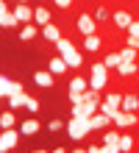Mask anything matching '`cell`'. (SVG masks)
<instances>
[{
    "instance_id": "cell-8",
    "label": "cell",
    "mask_w": 139,
    "mask_h": 153,
    "mask_svg": "<svg viewBox=\"0 0 139 153\" xmlns=\"http://www.w3.org/2000/svg\"><path fill=\"white\" fill-rule=\"evenodd\" d=\"M0 25L3 28H17V17H14V11H8V6L6 3H0Z\"/></svg>"
},
{
    "instance_id": "cell-14",
    "label": "cell",
    "mask_w": 139,
    "mask_h": 153,
    "mask_svg": "<svg viewBox=\"0 0 139 153\" xmlns=\"http://www.w3.org/2000/svg\"><path fill=\"white\" fill-rule=\"evenodd\" d=\"M136 109H139V95H123V111L136 114Z\"/></svg>"
},
{
    "instance_id": "cell-41",
    "label": "cell",
    "mask_w": 139,
    "mask_h": 153,
    "mask_svg": "<svg viewBox=\"0 0 139 153\" xmlns=\"http://www.w3.org/2000/svg\"><path fill=\"white\" fill-rule=\"evenodd\" d=\"M136 70H139V61H136Z\"/></svg>"
},
{
    "instance_id": "cell-30",
    "label": "cell",
    "mask_w": 139,
    "mask_h": 153,
    "mask_svg": "<svg viewBox=\"0 0 139 153\" xmlns=\"http://www.w3.org/2000/svg\"><path fill=\"white\" fill-rule=\"evenodd\" d=\"M103 100H106V103H111V106H117V109H123V95H120V92H109Z\"/></svg>"
},
{
    "instance_id": "cell-22",
    "label": "cell",
    "mask_w": 139,
    "mask_h": 153,
    "mask_svg": "<svg viewBox=\"0 0 139 153\" xmlns=\"http://www.w3.org/2000/svg\"><path fill=\"white\" fill-rule=\"evenodd\" d=\"M103 64H106V70H117L120 64H123V59H120V50H114V53H109V56L103 59Z\"/></svg>"
},
{
    "instance_id": "cell-27",
    "label": "cell",
    "mask_w": 139,
    "mask_h": 153,
    "mask_svg": "<svg viewBox=\"0 0 139 153\" xmlns=\"http://www.w3.org/2000/svg\"><path fill=\"white\" fill-rule=\"evenodd\" d=\"M14 123H17V117H14V111H3V117H0V125H3V131H8V128H14Z\"/></svg>"
},
{
    "instance_id": "cell-28",
    "label": "cell",
    "mask_w": 139,
    "mask_h": 153,
    "mask_svg": "<svg viewBox=\"0 0 139 153\" xmlns=\"http://www.w3.org/2000/svg\"><path fill=\"white\" fill-rule=\"evenodd\" d=\"M20 131L25 134V137H33V134H36V131H39V123H36V120H25Z\"/></svg>"
},
{
    "instance_id": "cell-29",
    "label": "cell",
    "mask_w": 139,
    "mask_h": 153,
    "mask_svg": "<svg viewBox=\"0 0 139 153\" xmlns=\"http://www.w3.org/2000/svg\"><path fill=\"white\" fill-rule=\"evenodd\" d=\"M36 33H39V28H36V25H25V28L20 31V39H22V42H28V39H36Z\"/></svg>"
},
{
    "instance_id": "cell-18",
    "label": "cell",
    "mask_w": 139,
    "mask_h": 153,
    "mask_svg": "<svg viewBox=\"0 0 139 153\" xmlns=\"http://www.w3.org/2000/svg\"><path fill=\"white\" fill-rule=\"evenodd\" d=\"M120 59H123V64H136V61H139V53L131 50V48H120Z\"/></svg>"
},
{
    "instance_id": "cell-36",
    "label": "cell",
    "mask_w": 139,
    "mask_h": 153,
    "mask_svg": "<svg viewBox=\"0 0 139 153\" xmlns=\"http://www.w3.org/2000/svg\"><path fill=\"white\" fill-rule=\"evenodd\" d=\"M61 128H67L61 120H50V131H61Z\"/></svg>"
},
{
    "instance_id": "cell-7",
    "label": "cell",
    "mask_w": 139,
    "mask_h": 153,
    "mask_svg": "<svg viewBox=\"0 0 139 153\" xmlns=\"http://www.w3.org/2000/svg\"><path fill=\"white\" fill-rule=\"evenodd\" d=\"M33 25H36V28H48V25H53V20H50V11H48L45 6L33 8Z\"/></svg>"
},
{
    "instance_id": "cell-35",
    "label": "cell",
    "mask_w": 139,
    "mask_h": 153,
    "mask_svg": "<svg viewBox=\"0 0 139 153\" xmlns=\"http://www.w3.org/2000/svg\"><path fill=\"white\" fill-rule=\"evenodd\" d=\"M25 109H28V111H39V100L31 95V97H28V106H25Z\"/></svg>"
},
{
    "instance_id": "cell-1",
    "label": "cell",
    "mask_w": 139,
    "mask_h": 153,
    "mask_svg": "<svg viewBox=\"0 0 139 153\" xmlns=\"http://www.w3.org/2000/svg\"><path fill=\"white\" fill-rule=\"evenodd\" d=\"M106 84H109V70H106V64L100 61V64H92V78H89V89L92 92H103L106 89Z\"/></svg>"
},
{
    "instance_id": "cell-10",
    "label": "cell",
    "mask_w": 139,
    "mask_h": 153,
    "mask_svg": "<svg viewBox=\"0 0 139 153\" xmlns=\"http://www.w3.org/2000/svg\"><path fill=\"white\" fill-rule=\"evenodd\" d=\"M14 17H17V22H25V25H33V11H31V6H14Z\"/></svg>"
},
{
    "instance_id": "cell-23",
    "label": "cell",
    "mask_w": 139,
    "mask_h": 153,
    "mask_svg": "<svg viewBox=\"0 0 139 153\" xmlns=\"http://www.w3.org/2000/svg\"><path fill=\"white\" fill-rule=\"evenodd\" d=\"M134 150V137L131 134H123L120 137V153H131Z\"/></svg>"
},
{
    "instance_id": "cell-33",
    "label": "cell",
    "mask_w": 139,
    "mask_h": 153,
    "mask_svg": "<svg viewBox=\"0 0 139 153\" xmlns=\"http://www.w3.org/2000/svg\"><path fill=\"white\" fill-rule=\"evenodd\" d=\"M92 17H95V22H103V20H106V17H109V11H106V8H103V6H97V11H95V14H92Z\"/></svg>"
},
{
    "instance_id": "cell-13",
    "label": "cell",
    "mask_w": 139,
    "mask_h": 153,
    "mask_svg": "<svg viewBox=\"0 0 139 153\" xmlns=\"http://www.w3.org/2000/svg\"><path fill=\"white\" fill-rule=\"evenodd\" d=\"M48 70H50L53 75H64L70 67H67V61H64L61 56H53V59H50V64H48Z\"/></svg>"
},
{
    "instance_id": "cell-11",
    "label": "cell",
    "mask_w": 139,
    "mask_h": 153,
    "mask_svg": "<svg viewBox=\"0 0 139 153\" xmlns=\"http://www.w3.org/2000/svg\"><path fill=\"white\" fill-rule=\"evenodd\" d=\"M139 120H136V114H128V111H120L117 117H114V125L117 128H134Z\"/></svg>"
},
{
    "instance_id": "cell-24",
    "label": "cell",
    "mask_w": 139,
    "mask_h": 153,
    "mask_svg": "<svg viewBox=\"0 0 139 153\" xmlns=\"http://www.w3.org/2000/svg\"><path fill=\"white\" fill-rule=\"evenodd\" d=\"M120 111H123V109H117V106H111V103H106V100H103V106H100V114H106L111 123H114V117H117Z\"/></svg>"
},
{
    "instance_id": "cell-40",
    "label": "cell",
    "mask_w": 139,
    "mask_h": 153,
    "mask_svg": "<svg viewBox=\"0 0 139 153\" xmlns=\"http://www.w3.org/2000/svg\"><path fill=\"white\" fill-rule=\"evenodd\" d=\"M72 153H86V150H72Z\"/></svg>"
},
{
    "instance_id": "cell-12",
    "label": "cell",
    "mask_w": 139,
    "mask_h": 153,
    "mask_svg": "<svg viewBox=\"0 0 139 153\" xmlns=\"http://www.w3.org/2000/svg\"><path fill=\"white\" fill-rule=\"evenodd\" d=\"M100 48H103V36H100V33H95V36H83V50H86V53H95Z\"/></svg>"
},
{
    "instance_id": "cell-25",
    "label": "cell",
    "mask_w": 139,
    "mask_h": 153,
    "mask_svg": "<svg viewBox=\"0 0 139 153\" xmlns=\"http://www.w3.org/2000/svg\"><path fill=\"white\" fill-rule=\"evenodd\" d=\"M139 70H136V64H120L117 67V75L120 78H131V75H136Z\"/></svg>"
},
{
    "instance_id": "cell-19",
    "label": "cell",
    "mask_w": 139,
    "mask_h": 153,
    "mask_svg": "<svg viewBox=\"0 0 139 153\" xmlns=\"http://www.w3.org/2000/svg\"><path fill=\"white\" fill-rule=\"evenodd\" d=\"M64 61H67V67H70V70H78V67H83V56H81L78 50H72L70 56H64Z\"/></svg>"
},
{
    "instance_id": "cell-21",
    "label": "cell",
    "mask_w": 139,
    "mask_h": 153,
    "mask_svg": "<svg viewBox=\"0 0 139 153\" xmlns=\"http://www.w3.org/2000/svg\"><path fill=\"white\" fill-rule=\"evenodd\" d=\"M120 137H123L120 131H106V134H103V145H109V148H120Z\"/></svg>"
},
{
    "instance_id": "cell-6",
    "label": "cell",
    "mask_w": 139,
    "mask_h": 153,
    "mask_svg": "<svg viewBox=\"0 0 139 153\" xmlns=\"http://www.w3.org/2000/svg\"><path fill=\"white\" fill-rule=\"evenodd\" d=\"M111 22H114V28L128 31V28L134 25V17L128 14V11H114V14H111Z\"/></svg>"
},
{
    "instance_id": "cell-32",
    "label": "cell",
    "mask_w": 139,
    "mask_h": 153,
    "mask_svg": "<svg viewBox=\"0 0 139 153\" xmlns=\"http://www.w3.org/2000/svg\"><path fill=\"white\" fill-rule=\"evenodd\" d=\"M70 103H72V106H83L86 100H83V95H81V92H70Z\"/></svg>"
},
{
    "instance_id": "cell-2",
    "label": "cell",
    "mask_w": 139,
    "mask_h": 153,
    "mask_svg": "<svg viewBox=\"0 0 139 153\" xmlns=\"http://www.w3.org/2000/svg\"><path fill=\"white\" fill-rule=\"evenodd\" d=\"M92 131V117H81V120H70L67 123V134L72 139H83Z\"/></svg>"
},
{
    "instance_id": "cell-20",
    "label": "cell",
    "mask_w": 139,
    "mask_h": 153,
    "mask_svg": "<svg viewBox=\"0 0 139 153\" xmlns=\"http://www.w3.org/2000/svg\"><path fill=\"white\" fill-rule=\"evenodd\" d=\"M56 50H59V56L64 59V56H70V53H72V50H75V45H72V42H70L67 36H64L61 42H56Z\"/></svg>"
},
{
    "instance_id": "cell-17",
    "label": "cell",
    "mask_w": 139,
    "mask_h": 153,
    "mask_svg": "<svg viewBox=\"0 0 139 153\" xmlns=\"http://www.w3.org/2000/svg\"><path fill=\"white\" fill-rule=\"evenodd\" d=\"M28 92H20V95H14V97H8V109H25L28 106Z\"/></svg>"
},
{
    "instance_id": "cell-5",
    "label": "cell",
    "mask_w": 139,
    "mask_h": 153,
    "mask_svg": "<svg viewBox=\"0 0 139 153\" xmlns=\"http://www.w3.org/2000/svg\"><path fill=\"white\" fill-rule=\"evenodd\" d=\"M17 148V131L14 128H8L0 134V153H8V150H14Z\"/></svg>"
},
{
    "instance_id": "cell-16",
    "label": "cell",
    "mask_w": 139,
    "mask_h": 153,
    "mask_svg": "<svg viewBox=\"0 0 139 153\" xmlns=\"http://www.w3.org/2000/svg\"><path fill=\"white\" fill-rule=\"evenodd\" d=\"M70 92H81V95H83V92H89V81H86V78H81V75H75V78L70 81Z\"/></svg>"
},
{
    "instance_id": "cell-37",
    "label": "cell",
    "mask_w": 139,
    "mask_h": 153,
    "mask_svg": "<svg viewBox=\"0 0 139 153\" xmlns=\"http://www.w3.org/2000/svg\"><path fill=\"white\" fill-rule=\"evenodd\" d=\"M72 3H70V0H56V8H70Z\"/></svg>"
},
{
    "instance_id": "cell-9",
    "label": "cell",
    "mask_w": 139,
    "mask_h": 153,
    "mask_svg": "<svg viewBox=\"0 0 139 153\" xmlns=\"http://www.w3.org/2000/svg\"><path fill=\"white\" fill-rule=\"evenodd\" d=\"M53 73H50V70H39V73H33V84L36 86H42V89H50L53 86Z\"/></svg>"
},
{
    "instance_id": "cell-4",
    "label": "cell",
    "mask_w": 139,
    "mask_h": 153,
    "mask_svg": "<svg viewBox=\"0 0 139 153\" xmlns=\"http://www.w3.org/2000/svg\"><path fill=\"white\" fill-rule=\"evenodd\" d=\"M20 92H25L20 81H8L6 75L0 78V95H3V97H14V95H20Z\"/></svg>"
},
{
    "instance_id": "cell-15",
    "label": "cell",
    "mask_w": 139,
    "mask_h": 153,
    "mask_svg": "<svg viewBox=\"0 0 139 153\" xmlns=\"http://www.w3.org/2000/svg\"><path fill=\"white\" fill-rule=\"evenodd\" d=\"M42 36L48 39V42H61V39H64L59 25H48V28H42Z\"/></svg>"
},
{
    "instance_id": "cell-38",
    "label": "cell",
    "mask_w": 139,
    "mask_h": 153,
    "mask_svg": "<svg viewBox=\"0 0 139 153\" xmlns=\"http://www.w3.org/2000/svg\"><path fill=\"white\" fill-rule=\"evenodd\" d=\"M53 153H67V150H64V148H56V150H53Z\"/></svg>"
},
{
    "instance_id": "cell-34",
    "label": "cell",
    "mask_w": 139,
    "mask_h": 153,
    "mask_svg": "<svg viewBox=\"0 0 139 153\" xmlns=\"http://www.w3.org/2000/svg\"><path fill=\"white\" fill-rule=\"evenodd\" d=\"M125 48H131V50L139 53V36H128V39H125Z\"/></svg>"
},
{
    "instance_id": "cell-26",
    "label": "cell",
    "mask_w": 139,
    "mask_h": 153,
    "mask_svg": "<svg viewBox=\"0 0 139 153\" xmlns=\"http://www.w3.org/2000/svg\"><path fill=\"white\" fill-rule=\"evenodd\" d=\"M109 123H111V120H109L106 114H95V117H92V131H100V128H106Z\"/></svg>"
},
{
    "instance_id": "cell-31",
    "label": "cell",
    "mask_w": 139,
    "mask_h": 153,
    "mask_svg": "<svg viewBox=\"0 0 139 153\" xmlns=\"http://www.w3.org/2000/svg\"><path fill=\"white\" fill-rule=\"evenodd\" d=\"M86 153H120V148H109V145H92V148H86Z\"/></svg>"
},
{
    "instance_id": "cell-3",
    "label": "cell",
    "mask_w": 139,
    "mask_h": 153,
    "mask_svg": "<svg viewBox=\"0 0 139 153\" xmlns=\"http://www.w3.org/2000/svg\"><path fill=\"white\" fill-rule=\"evenodd\" d=\"M75 25H78V31L83 33V36H95V33H97V22H95L92 14H81Z\"/></svg>"
},
{
    "instance_id": "cell-39",
    "label": "cell",
    "mask_w": 139,
    "mask_h": 153,
    "mask_svg": "<svg viewBox=\"0 0 139 153\" xmlns=\"http://www.w3.org/2000/svg\"><path fill=\"white\" fill-rule=\"evenodd\" d=\"M33 153H48V150H33Z\"/></svg>"
}]
</instances>
